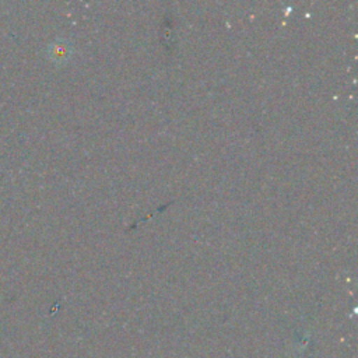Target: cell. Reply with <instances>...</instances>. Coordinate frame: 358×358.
Returning a JSON list of instances; mask_svg holds the SVG:
<instances>
[{
    "instance_id": "obj_1",
    "label": "cell",
    "mask_w": 358,
    "mask_h": 358,
    "mask_svg": "<svg viewBox=\"0 0 358 358\" xmlns=\"http://www.w3.org/2000/svg\"><path fill=\"white\" fill-rule=\"evenodd\" d=\"M71 55H73V49L67 41L57 39L48 46V57L56 64H63L69 62Z\"/></svg>"
}]
</instances>
